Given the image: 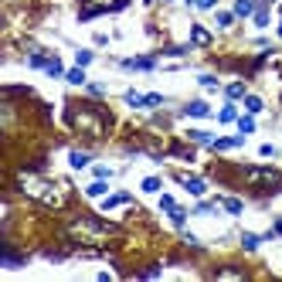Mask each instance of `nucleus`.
<instances>
[{"label": "nucleus", "instance_id": "c756f323", "mask_svg": "<svg viewBox=\"0 0 282 282\" xmlns=\"http://www.w3.org/2000/svg\"><path fill=\"white\" fill-rule=\"evenodd\" d=\"M190 140H194V143H214L207 133H190Z\"/></svg>", "mask_w": 282, "mask_h": 282}, {"label": "nucleus", "instance_id": "4be33fe9", "mask_svg": "<svg viewBox=\"0 0 282 282\" xmlns=\"http://www.w3.org/2000/svg\"><path fill=\"white\" fill-rule=\"evenodd\" d=\"M75 65H78V68L92 65V51H78V55H75Z\"/></svg>", "mask_w": 282, "mask_h": 282}, {"label": "nucleus", "instance_id": "f8f14e48", "mask_svg": "<svg viewBox=\"0 0 282 282\" xmlns=\"http://www.w3.org/2000/svg\"><path fill=\"white\" fill-rule=\"evenodd\" d=\"M252 10H255V0H238V3H235V14H238V17H248Z\"/></svg>", "mask_w": 282, "mask_h": 282}, {"label": "nucleus", "instance_id": "f257e3e1", "mask_svg": "<svg viewBox=\"0 0 282 282\" xmlns=\"http://www.w3.org/2000/svg\"><path fill=\"white\" fill-rule=\"evenodd\" d=\"M17 184H20V190L31 197V201H38V204H44V207H65V187L61 184H55V180H44V177H38V173H20L17 177Z\"/></svg>", "mask_w": 282, "mask_h": 282}, {"label": "nucleus", "instance_id": "6e6552de", "mask_svg": "<svg viewBox=\"0 0 282 282\" xmlns=\"http://www.w3.org/2000/svg\"><path fill=\"white\" fill-rule=\"evenodd\" d=\"M119 204H130V194H126V190H119V194H113V197H106V201H102L106 211H109V207H119Z\"/></svg>", "mask_w": 282, "mask_h": 282}, {"label": "nucleus", "instance_id": "a878e982", "mask_svg": "<svg viewBox=\"0 0 282 282\" xmlns=\"http://www.w3.org/2000/svg\"><path fill=\"white\" fill-rule=\"evenodd\" d=\"M126 102H130V106H146V95H136V92H130V95H126Z\"/></svg>", "mask_w": 282, "mask_h": 282}, {"label": "nucleus", "instance_id": "f03ea898", "mask_svg": "<svg viewBox=\"0 0 282 282\" xmlns=\"http://www.w3.org/2000/svg\"><path fill=\"white\" fill-rule=\"evenodd\" d=\"M116 228L113 225H102V221H95V218H78V221H72L68 225V238L78 245H89V248H99V245H106V238L113 235Z\"/></svg>", "mask_w": 282, "mask_h": 282}, {"label": "nucleus", "instance_id": "72a5a7b5", "mask_svg": "<svg viewBox=\"0 0 282 282\" xmlns=\"http://www.w3.org/2000/svg\"><path fill=\"white\" fill-rule=\"evenodd\" d=\"M89 95L92 99H102V85H89Z\"/></svg>", "mask_w": 282, "mask_h": 282}, {"label": "nucleus", "instance_id": "1a4fd4ad", "mask_svg": "<svg viewBox=\"0 0 282 282\" xmlns=\"http://www.w3.org/2000/svg\"><path fill=\"white\" fill-rule=\"evenodd\" d=\"M89 160H92L89 153H78V150H72V153H68V163H72V167H75V170L89 167Z\"/></svg>", "mask_w": 282, "mask_h": 282}, {"label": "nucleus", "instance_id": "423d86ee", "mask_svg": "<svg viewBox=\"0 0 282 282\" xmlns=\"http://www.w3.org/2000/svg\"><path fill=\"white\" fill-rule=\"evenodd\" d=\"M153 65V58H130V61H123V68H133V72H150Z\"/></svg>", "mask_w": 282, "mask_h": 282}, {"label": "nucleus", "instance_id": "5701e85b", "mask_svg": "<svg viewBox=\"0 0 282 282\" xmlns=\"http://www.w3.org/2000/svg\"><path fill=\"white\" fill-rule=\"evenodd\" d=\"M102 194H106V184H102V180H95L92 187H89V197H102Z\"/></svg>", "mask_w": 282, "mask_h": 282}, {"label": "nucleus", "instance_id": "6ab92c4d", "mask_svg": "<svg viewBox=\"0 0 282 282\" xmlns=\"http://www.w3.org/2000/svg\"><path fill=\"white\" fill-rule=\"evenodd\" d=\"M68 82H72V85H85V72H82V68H72V72H68Z\"/></svg>", "mask_w": 282, "mask_h": 282}, {"label": "nucleus", "instance_id": "4468645a", "mask_svg": "<svg viewBox=\"0 0 282 282\" xmlns=\"http://www.w3.org/2000/svg\"><path fill=\"white\" fill-rule=\"evenodd\" d=\"M48 65H51V58H48V55H41V51L31 55V68H48Z\"/></svg>", "mask_w": 282, "mask_h": 282}, {"label": "nucleus", "instance_id": "c85d7f7f", "mask_svg": "<svg viewBox=\"0 0 282 282\" xmlns=\"http://www.w3.org/2000/svg\"><path fill=\"white\" fill-rule=\"evenodd\" d=\"M143 190H160V180H156V177H146V180H143Z\"/></svg>", "mask_w": 282, "mask_h": 282}, {"label": "nucleus", "instance_id": "0eeeda50", "mask_svg": "<svg viewBox=\"0 0 282 282\" xmlns=\"http://www.w3.org/2000/svg\"><path fill=\"white\" fill-rule=\"evenodd\" d=\"M211 146H214V150H235V146H242V136H225V140H214Z\"/></svg>", "mask_w": 282, "mask_h": 282}, {"label": "nucleus", "instance_id": "20e7f679", "mask_svg": "<svg viewBox=\"0 0 282 282\" xmlns=\"http://www.w3.org/2000/svg\"><path fill=\"white\" fill-rule=\"evenodd\" d=\"M245 184L248 187H259V190H279L282 177L276 170H265V167H245Z\"/></svg>", "mask_w": 282, "mask_h": 282}, {"label": "nucleus", "instance_id": "412c9836", "mask_svg": "<svg viewBox=\"0 0 282 282\" xmlns=\"http://www.w3.org/2000/svg\"><path fill=\"white\" fill-rule=\"evenodd\" d=\"M238 130L242 133H255V119H252V116H242V119H238Z\"/></svg>", "mask_w": 282, "mask_h": 282}, {"label": "nucleus", "instance_id": "ddd939ff", "mask_svg": "<svg viewBox=\"0 0 282 282\" xmlns=\"http://www.w3.org/2000/svg\"><path fill=\"white\" fill-rule=\"evenodd\" d=\"M184 113H187V116H197V119H201V116H207V102H190Z\"/></svg>", "mask_w": 282, "mask_h": 282}, {"label": "nucleus", "instance_id": "39448f33", "mask_svg": "<svg viewBox=\"0 0 282 282\" xmlns=\"http://www.w3.org/2000/svg\"><path fill=\"white\" fill-rule=\"evenodd\" d=\"M126 0H85V7H82V20L95 17V14H106V10H119Z\"/></svg>", "mask_w": 282, "mask_h": 282}, {"label": "nucleus", "instance_id": "b1692460", "mask_svg": "<svg viewBox=\"0 0 282 282\" xmlns=\"http://www.w3.org/2000/svg\"><path fill=\"white\" fill-rule=\"evenodd\" d=\"M231 20H235V14L221 10V14H218V27H231Z\"/></svg>", "mask_w": 282, "mask_h": 282}, {"label": "nucleus", "instance_id": "2f4dec72", "mask_svg": "<svg viewBox=\"0 0 282 282\" xmlns=\"http://www.w3.org/2000/svg\"><path fill=\"white\" fill-rule=\"evenodd\" d=\"M95 177H99V180H106V177H113V170H109V167H95Z\"/></svg>", "mask_w": 282, "mask_h": 282}, {"label": "nucleus", "instance_id": "7c9ffc66", "mask_svg": "<svg viewBox=\"0 0 282 282\" xmlns=\"http://www.w3.org/2000/svg\"><path fill=\"white\" fill-rule=\"evenodd\" d=\"M255 24L265 27V24H269V14H265V10H255Z\"/></svg>", "mask_w": 282, "mask_h": 282}, {"label": "nucleus", "instance_id": "9d476101", "mask_svg": "<svg viewBox=\"0 0 282 282\" xmlns=\"http://www.w3.org/2000/svg\"><path fill=\"white\" fill-rule=\"evenodd\" d=\"M190 41H194V44H211V34H207L201 24H194V27H190Z\"/></svg>", "mask_w": 282, "mask_h": 282}, {"label": "nucleus", "instance_id": "473e14b6", "mask_svg": "<svg viewBox=\"0 0 282 282\" xmlns=\"http://www.w3.org/2000/svg\"><path fill=\"white\" fill-rule=\"evenodd\" d=\"M201 85H207V89H214V85H218V78H214V75H201Z\"/></svg>", "mask_w": 282, "mask_h": 282}, {"label": "nucleus", "instance_id": "dca6fc26", "mask_svg": "<svg viewBox=\"0 0 282 282\" xmlns=\"http://www.w3.org/2000/svg\"><path fill=\"white\" fill-rule=\"evenodd\" d=\"M245 109H248V113H259V109H262V99H259V95H245Z\"/></svg>", "mask_w": 282, "mask_h": 282}, {"label": "nucleus", "instance_id": "393cba45", "mask_svg": "<svg viewBox=\"0 0 282 282\" xmlns=\"http://www.w3.org/2000/svg\"><path fill=\"white\" fill-rule=\"evenodd\" d=\"M160 207H163V211H177V204H173V197H170V194H163V197H160Z\"/></svg>", "mask_w": 282, "mask_h": 282}, {"label": "nucleus", "instance_id": "9b49d317", "mask_svg": "<svg viewBox=\"0 0 282 282\" xmlns=\"http://www.w3.org/2000/svg\"><path fill=\"white\" fill-rule=\"evenodd\" d=\"M184 187H187L190 194H204V180H201V177H184Z\"/></svg>", "mask_w": 282, "mask_h": 282}, {"label": "nucleus", "instance_id": "7ed1b4c3", "mask_svg": "<svg viewBox=\"0 0 282 282\" xmlns=\"http://www.w3.org/2000/svg\"><path fill=\"white\" fill-rule=\"evenodd\" d=\"M68 123L75 126L82 136H92V140H99V136H106V130H109V119H106V113H99V109H89V106H72L68 109Z\"/></svg>", "mask_w": 282, "mask_h": 282}, {"label": "nucleus", "instance_id": "f704fd0d", "mask_svg": "<svg viewBox=\"0 0 282 282\" xmlns=\"http://www.w3.org/2000/svg\"><path fill=\"white\" fill-rule=\"evenodd\" d=\"M279 38H282V24H279Z\"/></svg>", "mask_w": 282, "mask_h": 282}, {"label": "nucleus", "instance_id": "2eb2a0df", "mask_svg": "<svg viewBox=\"0 0 282 282\" xmlns=\"http://www.w3.org/2000/svg\"><path fill=\"white\" fill-rule=\"evenodd\" d=\"M218 279H245V272L242 269H221V272H214Z\"/></svg>", "mask_w": 282, "mask_h": 282}, {"label": "nucleus", "instance_id": "a211bd4d", "mask_svg": "<svg viewBox=\"0 0 282 282\" xmlns=\"http://www.w3.org/2000/svg\"><path fill=\"white\" fill-rule=\"evenodd\" d=\"M225 211L228 214H242V201L238 197H225Z\"/></svg>", "mask_w": 282, "mask_h": 282}, {"label": "nucleus", "instance_id": "bb28decb", "mask_svg": "<svg viewBox=\"0 0 282 282\" xmlns=\"http://www.w3.org/2000/svg\"><path fill=\"white\" fill-rule=\"evenodd\" d=\"M242 245L248 248V252H255V248H259V238H255V235H245V238H242Z\"/></svg>", "mask_w": 282, "mask_h": 282}, {"label": "nucleus", "instance_id": "f3484780", "mask_svg": "<svg viewBox=\"0 0 282 282\" xmlns=\"http://www.w3.org/2000/svg\"><path fill=\"white\" fill-rule=\"evenodd\" d=\"M228 99H245V85L242 82H231V85H228Z\"/></svg>", "mask_w": 282, "mask_h": 282}, {"label": "nucleus", "instance_id": "aec40b11", "mask_svg": "<svg viewBox=\"0 0 282 282\" xmlns=\"http://www.w3.org/2000/svg\"><path fill=\"white\" fill-rule=\"evenodd\" d=\"M218 119H221V123H235V119H238V113H235V106H225V109L218 113Z\"/></svg>", "mask_w": 282, "mask_h": 282}, {"label": "nucleus", "instance_id": "cd10ccee", "mask_svg": "<svg viewBox=\"0 0 282 282\" xmlns=\"http://www.w3.org/2000/svg\"><path fill=\"white\" fill-rule=\"evenodd\" d=\"M44 72H48V75H61V61H58V58H51V65H48Z\"/></svg>", "mask_w": 282, "mask_h": 282}]
</instances>
